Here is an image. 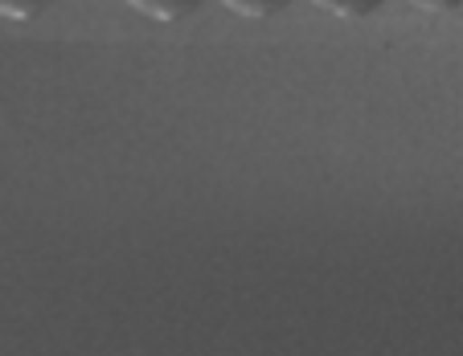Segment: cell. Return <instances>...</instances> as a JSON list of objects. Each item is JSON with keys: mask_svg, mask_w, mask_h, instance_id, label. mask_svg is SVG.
I'll return each mask as SVG.
<instances>
[{"mask_svg": "<svg viewBox=\"0 0 463 356\" xmlns=\"http://www.w3.org/2000/svg\"><path fill=\"white\" fill-rule=\"evenodd\" d=\"M210 0H131V9H140L152 21H184L193 13H202Z\"/></svg>", "mask_w": 463, "mask_h": 356, "instance_id": "1", "label": "cell"}, {"mask_svg": "<svg viewBox=\"0 0 463 356\" xmlns=\"http://www.w3.org/2000/svg\"><path fill=\"white\" fill-rule=\"evenodd\" d=\"M316 5H320V9H328V13H336V17L357 21V17H373L385 0H316Z\"/></svg>", "mask_w": 463, "mask_h": 356, "instance_id": "2", "label": "cell"}, {"mask_svg": "<svg viewBox=\"0 0 463 356\" xmlns=\"http://www.w3.org/2000/svg\"><path fill=\"white\" fill-rule=\"evenodd\" d=\"M58 0H0V17L9 21H33L42 13H50Z\"/></svg>", "mask_w": 463, "mask_h": 356, "instance_id": "3", "label": "cell"}, {"mask_svg": "<svg viewBox=\"0 0 463 356\" xmlns=\"http://www.w3.org/2000/svg\"><path fill=\"white\" fill-rule=\"evenodd\" d=\"M234 13H242V17H279V13H288L296 0H226Z\"/></svg>", "mask_w": 463, "mask_h": 356, "instance_id": "4", "label": "cell"}, {"mask_svg": "<svg viewBox=\"0 0 463 356\" xmlns=\"http://www.w3.org/2000/svg\"><path fill=\"white\" fill-rule=\"evenodd\" d=\"M411 5H419V9L427 13H459L463 0H411Z\"/></svg>", "mask_w": 463, "mask_h": 356, "instance_id": "5", "label": "cell"}]
</instances>
